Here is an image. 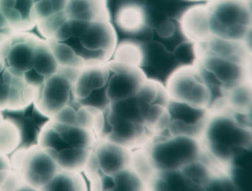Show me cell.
<instances>
[{
    "label": "cell",
    "instance_id": "8992f818",
    "mask_svg": "<svg viewBox=\"0 0 252 191\" xmlns=\"http://www.w3.org/2000/svg\"><path fill=\"white\" fill-rule=\"evenodd\" d=\"M211 112L208 107L169 98L163 121L156 135H184L199 138Z\"/></svg>",
    "mask_w": 252,
    "mask_h": 191
},
{
    "label": "cell",
    "instance_id": "4fadbf2b",
    "mask_svg": "<svg viewBox=\"0 0 252 191\" xmlns=\"http://www.w3.org/2000/svg\"><path fill=\"white\" fill-rule=\"evenodd\" d=\"M180 26L187 40L193 44L208 39L205 4L188 9L181 16Z\"/></svg>",
    "mask_w": 252,
    "mask_h": 191
},
{
    "label": "cell",
    "instance_id": "30bf717a",
    "mask_svg": "<svg viewBox=\"0 0 252 191\" xmlns=\"http://www.w3.org/2000/svg\"><path fill=\"white\" fill-rule=\"evenodd\" d=\"M110 78V100L116 102L131 97L138 93L146 79L140 67L125 63L115 64L107 68Z\"/></svg>",
    "mask_w": 252,
    "mask_h": 191
},
{
    "label": "cell",
    "instance_id": "8fae6325",
    "mask_svg": "<svg viewBox=\"0 0 252 191\" xmlns=\"http://www.w3.org/2000/svg\"><path fill=\"white\" fill-rule=\"evenodd\" d=\"M0 11L16 33L26 32L37 26L33 0H0Z\"/></svg>",
    "mask_w": 252,
    "mask_h": 191
},
{
    "label": "cell",
    "instance_id": "6da1fadb",
    "mask_svg": "<svg viewBox=\"0 0 252 191\" xmlns=\"http://www.w3.org/2000/svg\"><path fill=\"white\" fill-rule=\"evenodd\" d=\"M46 40L60 61L70 64L108 62L118 45V36L110 21L66 19Z\"/></svg>",
    "mask_w": 252,
    "mask_h": 191
},
{
    "label": "cell",
    "instance_id": "ac0fdd59",
    "mask_svg": "<svg viewBox=\"0 0 252 191\" xmlns=\"http://www.w3.org/2000/svg\"><path fill=\"white\" fill-rule=\"evenodd\" d=\"M129 167L147 184L150 189V184L156 176L157 171L144 146L130 156Z\"/></svg>",
    "mask_w": 252,
    "mask_h": 191
},
{
    "label": "cell",
    "instance_id": "7c38bea8",
    "mask_svg": "<svg viewBox=\"0 0 252 191\" xmlns=\"http://www.w3.org/2000/svg\"><path fill=\"white\" fill-rule=\"evenodd\" d=\"M64 11L69 20L89 22L110 21L106 0H67Z\"/></svg>",
    "mask_w": 252,
    "mask_h": 191
},
{
    "label": "cell",
    "instance_id": "5b68a950",
    "mask_svg": "<svg viewBox=\"0 0 252 191\" xmlns=\"http://www.w3.org/2000/svg\"><path fill=\"white\" fill-rule=\"evenodd\" d=\"M157 172L181 170L203 154L199 137L158 134L144 145Z\"/></svg>",
    "mask_w": 252,
    "mask_h": 191
},
{
    "label": "cell",
    "instance_id": "7a4b0ae2",
    "mask_svg": "<svg viewBox=\"0 0 252 191\" xmlns=\"http://www.w3.org/2000/svg\"><path fill=\"white\" fill-rule=\"evenodd\" d=\"M203 153L218 167L225 168L238 155L252 148V128L224 109L211 110L199 136Z\"/></svg>",
    "mask_w": 252,
    "mask_h": 191
},
{
    "label": "cell",
    "instance_id": "5bb4252c",
    "mask_svg": "<svg viewBox=\"0 0 252 191\" xmlns=\"http://www.w3.org/2000/svg\"><path fill=\"white\" fill-rule=\"evenodd\" d=\"M221 109L230 111L252 112V86L251 80L240 83L225 93Z\"/></svg>",
    "mask_w": 252,
    "mask_h": 191
},
{
    "label": "cell",
    "instance_id": "e0dca14e",
    "mask_svg": "<svg viewBox=\"0 0 252 191\" xmlns=\"http://www.w3.org/2000/svg\"><path fill=\"white\" fill-rule=\"evenodd\" d=\"M110 78L106 73V80L102 86L94 90L89 96L78 101L79 107L94 108L102 112L103 122L109 120L112 102L109 95Z\"/></svg>",
    "mask_w": 252,
    "mask_h": 191
},
{
    "label": "cell",
    "instance_id": "d6986e66",
    "mask_svg": "<svg viewBox=\"0 0 252 191\" xmlns=\"http://www.w3.org/2000/svg\"><path fill=\"white\" fill-rule=\"evenodd\" d=\"M143 10L133 4L124 6L119 10L117 21L121 28L127 31L139 30L145 24Z\"/></svg>",
    "mask_w": 252,
    "mask_h": 191
},
{
    "label": "cell",
    "instance_id": "9a60e30c",
    "mask_svg": "<svg viewBox=\"0 0 252 191\" xmlns=\"http://www.w3.org/2000/svg\"><path fill=\"white\" fill-rule=\"evenodd\" d=\"M150 190L164 191H193L181 170L157 172Z\"/></svg>",
    "mask_w": 252,
    "mask_h": 191
},
{
    "label": "cell",
    "instance_id": "ffe728a7",
    "mask_svg": "<svg viewBox=\"0 0 252 191\" xmlns=\"http://www.w3.org/2000/svg\"><path fill=\"white\" fill-rule=\"evenodd\" d=\"M67 0H33L37 22L64 10Z\"/></svg>",
    "mask_w": 252,
    "mask_h": 191
},
{
    "label": "cell",
    "instance_id": "277c9868",
    "mask_svg": "<svg viewBox=\"0 0 252 191\" xmlns=\"http://www.w3.org/2000/svg\"><path fill=\"white\" fill-rule=\"evenodd\" d=\"M205 6L208 39L215 38L251 46V0H213Z\"/></svg>",
    "mask_w": 252,
    "mask_h": 191
},
{
    "label": "cell",
    "instance_id": "603a6c76",
    "mask_svg": "<svg viewBox=\"0 0 252 191\" xmlns=\"http://www.w3.org/2000/svg\"><path fill=\"white\" fill-rule=\"evenodd\" d=\"M188 1H206L207 3L208 2H210L213 1V0H188Z\"/></svg>",
    "mask_w": 252,
    "mask_h": 191
},
{
    "label": "cell",
    "instance_id": "44dd1931",
    "mask_svg": "<svg viewBox=\"0 0 252 191\" xmlns=\"http://www.w3.org/2000/svg\"><path fill=\"white\" fill-rule=\"evenodd\" d=\"M15 33V31L0 11V44H3Z\"/></svg>",
    "mask_w": 252,
    "mask_h": 191
},
{
    "label": "cell",
    "instance_id": "52a82bcc",
    "mask_svg": "<svg viewBox=\"0 0 252 191\" xmlns=\"http://www.w3.org/2000/svg\"><path fill=\"white\" fill-rule=\"evenodd\" d=\"M3 120L15 125L19 130V141L17 145L5 154L12 163L13 157L21 150L30 149L39 145L40 133L50 118L39 111L32 102L22 109H6L0 110Z\"/></svg>",
    "mask_w": 252,
    "mask_h": 191
},
{
    "label": "cell",
    "instance_id": "cb8c5ba5",
    "mask_svg": "<svg viewBox=\"0 0 252 191\" xmlns=\"http://www.w3.org/2000/svg\"><path fill=\"white\" fill-rule=\"evenodd\" d=\"M1 44H0V51H1Z\"/></svg>",
    "mask_w": 252,
    "mask_h": 191
},
{
    "label": "cell",
    "instance_id": "9c48e42d",
    "mask_svg": "<svg viewBox=\"0 0 252 191\" xmlns=\"http://www.w3.org/2000/svg\"><path fill=\"white\" fill-rule=\"evenodd\" d=\"M40 39L28 31L15 33L1 44L0 62L12 74L31 68Z\"/></svg>",
    "mask_w": 252,
    "mask_h": 191
},
{
    "label": "cell",
    "instance_id": "2e32d148",
    "mask_svg": "<svg viewBox=\"0 0 252 191\" xmlns=\"http://www.w3.org/2000/svg\"><path fill=\"white\" fill-rule=\"evenodd\" d=\"M106 179L112 190L141 191L148 190L147 184L129 167L124 168L121 171Z\"/></svg>",
    "mask_w": 252,
    "mask_h": 191
},
{
    "label": "cell",
    "instance_id": "7402d4cb",
    "mask_svg": "<svg viewBox=\"0 0 252 191\" xmlns=\"http://www.w3.org/2000/svg\"><path fill=\"white\" fill-rule=\"evenodd\" d=\"M4 167L3 166V160L0 157V184L1 183L2 179L3 178Z\"/></svg>",
    "mask_w": 252,
    "mask_h": 191
},
{
    "label": "cell",
    "instance_id": "ba28073f",
    "mask_svg": "<svg viewBox=\"0 0 252 191\" xmlns=\"http://www.w3.org/2000/svg\"><path fill=\"white\" fill-rule=\"evenodd\" d=\"M168 98L211 109V96L195 67H180L165 85Z\"/></svg>",
    "mask_w": 252,
    "mask_h": 191
},
{
    "label": "cell",
    "instance_id": "3957f363",
    "mask_svg": "<svg viewBox=\"0 0 252 191\" xmlns=\"http://www.w3.org/2000/svg\"><path fill=\"white\" fill-rule=\"evenodd\" d=\"M195 47L197 55L195 67L208 87L211 105H220L227 90L251 80L252 58L217 55Z\"/></svg>",
    "mask_w": 252,
    "mask_h": 191
}]
</instances>
